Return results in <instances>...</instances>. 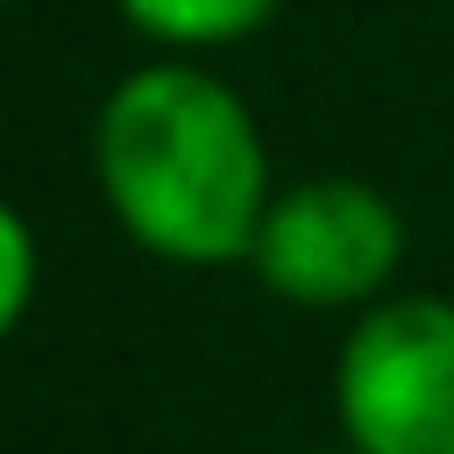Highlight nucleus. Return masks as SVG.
<instances>
[{
	"label": "nucleus",
	"instance_id": "f257e3e1",
	"mask_svg": "<svg viewBox=\"0 0 454 454\" xmlns=\"http://www.w3.org/2000/svg\"><path fill=\"white\" fill-rule=\"evenodd\" d=\"M92 184L114 227L177 270L248 262L277 199L248 99L192 57H149L99 99Z\"/></svg>",
	"mask_w": 454,
	"mask_h": 454
},
{
	"label": "nucleus",
	"instance_id": "f03ea898",
	"mask_svg": "<svg viewBox=\"0 0 454 454\" xmlns=\"http://www.w3.org/2000/svg\"><path fill=\"white\" fill-rule=\"evenodd\" d=\"M333 419L355 454H454V298L362 305L333 355Z\"/></svg>",
	"mask_w": 454,
	"mask_h": 454
},
{
	"label": "nucleus",
	"instance_id": "7ed1b4c3",
	"mask_svg": "<svg viewBox=\"0 0 454 454\" xmlns=\"http://www.w3.org/2000/svg\"><path fill=\"white\" fill-rule=\"evenodd\" d=\"M404 262V213L369 184V177H298L277 184L248 270L270 298L298 312H362L390 298Z\"/></svg>",
	"mask_w": 454,
	"mask_h": 454
},
{
	"label": "nucleus",
	"instance_id": "20e7f679",
	"mask_svg": "<svg viewBox=\"0 0 454 454\" xmlns=\"http://www.w3.org/2000/svg\"><path fill=\"white\" fill-rule=\"evenodd\" d=\"M128 14V28L142 43H156L163 57H206V50H234L255 28H270L277 0H114Z\"/></svg>",
	"mask_w": 454,
	"mask_h": 454
},
{
	"label": "nucleus",
	"instance_id": "39448f33",
	"mask_svg": "<svg viewBox=\"0 0 454 454\" xmlns=\"http://www.w3.org/2000/svg\"><path fill=\"white\" fill-rule=\"evenodd\" d=\"M28 305H35V234L21 206L0 192V340L28 319Z\"/></svg>",
	"mask_w": 454,
	"mask_h": 454
},
{
	"label": "nucleus",
	"instance_id": "423d86ee",
	"mask_svg": "<svg viewBox=\"0 0 454 454\" xmlns=\"http://www.w3.org/2000/svg\"><path fill=\"white\" fill-rule=\"evenodd\" d=\"M312 454H355V447H312Z\"/></svg>",
	"mask_w": 454,
	"mask_h": 454
}]
</instances>
